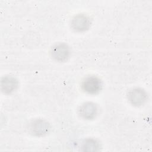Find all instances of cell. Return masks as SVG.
<instances>
[{"label":"cell","instance_id":"ba28073f","mask_svg":"<svg viewBox=\"0 0 152 152\" xmlns=\"http://www.w3.org/2000/svg\"><path fill=\"white\" fill-rule=\"evenodd\" d=\"M83 147L85 148V150L92 151L96 150V148L99 147L98 143L94 140H87L84 142Z\"/></svg>","mask_w":152,"mask_h":152},{"label":"cell","instance_id":"3957f363","mask_svg":"<svg viewBox=\"0 0 152 152\" xmlns=\"http://www.w3.org/2000/svg\"><path fill=\"white\" fill-rule=\"evenodd\" d=\"M127 97L132 105L139 106L145 102L147 99V94L142 88H135L129 90L128 93Z\"/></svg>","mask_w":152,"mask_h":152},{"label":"cell","instance_id":"7a4b0ae2","mask_svg":"<svg viewBox=\"0 0 152 152\" xmlns=\"http://www.w3.org/2000/svg\"><path fill=\"white\" fill-rule=\"evenodd\" d=\"M70 53L69 48L64 43H59L53 45L50 50L51 56L55 61L64 62L69 58Z\"/></svg>","mask_w":152,"mask_h":152},{"label":"cell","instance_id":"52a82bcc","mask_svg":"<svg viewBox=\"0 0 152 152\" xmlns=\"http://www.w3.org/2000/svg\"><path fill=\"white\" fill-rule=\"evenodd\" d=\"M18 86L17 80L12 76H5L1 80L2 91L6 94L13 92Z\"/></svg>","mask_w":152,"mask_h":152},{"label":"cell","instance_id":"8992f818","mask_svg":"<svg viewBox=\"0 0 152 152\" xmlns=\"http://www.w3.org/2000/svg\"><path fill=\"white\" fill-rule=\"evenodd\" d=\"M79 115L84 119H92L97 113V107L91 102H86L80 106L78 109Z\"/></svg>","mask_w":152,"mask_h":152},{"label":"cell","instance_id":"6da1fadb","mask_svg":"<svg viewBox=\"0 0 152 152\" xmlns=\"http://www.w3.org/2000/svg\"><path fill=\"white\" fill-rule=\"evenodd\" d=\"M81 87L84 92L90 94H95L100 91L102 84L98 77L89 76L83 81Z\"/></svg>","mask_w":152,"mask_h":152},{"label":"cell","instance_id":"5b68a950","mask_svg":"<svg viewBox=\"0 0 152 152\" xmlns=\"http://www.w3.org/2000/svg\"><path fill=\"white\" fill-rule=\"evenodd\" d=\"M49 124L42 119L35 120L30 125L31 132L36 136H42L46 134L49 132Z\"/></svg>","mask_w":152,"mask_h":152},{"label":"cell","instance_id":"277c9868","mask_svg":"<svg viewBox=\"0 0 152 152\" xmlns=\"http://www.w3.org/2000/svg\"><path fill=\"white\" fill-rule=\"evenodd\" d=\"M90 21L87 16L84 14H77L71 21V27L76 31H85L89 28Z\"/></svg>","mask_w":152,"mask_h":152}]
</instances>
